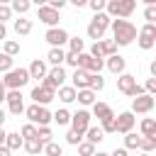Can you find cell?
<instances>
[{"label": "cell", "instance_id": "1", "mask_svg": "<svg viewBox=\"0 0 156 156\" xmlns=\"http://www.w3.org/2000/svg\"><path fill=\"white\" fill-rule=\"evenodd\" d=\"M110 27H112V41H115V46H129L136 39V27L129 20H112Z\"/></svg>", "mask_w": 156, "mask_h": 156}, {"label": "cell", "instance_id": "2", "mask_svg": "<svg viewBox=\"0 0 156 156\" xmlns=\"http://www.w3.org/2000/svg\"><path fill=\"white\" fill-rule=\"evenodd\" d=\"M136 10V0H105V15L110 20H127Z\"/></svg>", "mask_w": 156, "mask_h": 156}, {"label": "cell", "instance_id": "3", "mask_svg": "<svg viewBox=\"0 0 156 156\" xmlns=\"http://www.w3.org/2000/svg\"><path fill=\"white\" fill-rule=\"evenodd\" d=\"M117 90L124 93L127 98H139V95H144V85H139V83H136V76H132V73L117 76Z\"/></svg>", "mask_w": 156, "mask_h": 156}, {"label": "cell", "instance_id": "4", "mask_svg": "<svg viewBox=\"0 0 156 156\" xmlns=\"http://www.w3.org/2000/svg\"><path fill=\"white\" fill-rule=\"evenodd\" d=\"M29 80H32V78H29L27 68H12V71L5 73L2 85H5V90H20V88H24Z\"/></svg>", "mask_w": 156, "mask_h": 156}, {"label": "cell", "instance_id": "5", "mask_svg": "<svg viewBox=\"0 0 156 156\" xmlns=\"http://www.w3.org/2000/svg\"><path fill=\"white\" fill-rule=\"evenodd\" d=\"M110 22H112V20H110L105 12H98V15H93V20H90V24H88V37H90L93 41H100V39L105 37V32H107Z\"/></svg>", "mask_w": 156, "mask_h": 156}, {"label": "cell", "instance_id": "6", "mask_svg": "<svg viewBox=\"0 0 156 156\" xmlns=\"http://www.w3.org/2000/svg\"><path fill=\"white\" fill-rule=\"evenodd\" d=\"M24 115H27L29 124H34V127H49V124H51V112H49L46 107L29 105V107H24Z\"/></svg>", "mask_w": 156, "mask_h": 156}, {"label": "cell", "instance_id": "7", "mask_svg": "<svg viewBox=\"0 0 156 156\" xmlns=\"http://www.w3.org/2000/svg\"><path fill=\"white\" fill-rule=\"evenodd\" d=\"M136 44H139V49H144V51L154 49V44H156V24H144V27L136 32Z\"/></svg>", "mask_w": 156, "mask_h": 156}, {"label": "cell", "instance_id": "8", "mask_svg": "<svg viewBox=\"0 0 156 156\" xmlns=\"http://www.w3.org/2000/svg\"><path fill=\"white\" fill-rule=\"evenodd\" d=\"M88 54L95 56V58H107V56H115V54H117V46H115L112 39H100V41H95V44L90 46Z\"/></svg>", "mask_w": 156, "mask_h": 156}, {"label": "cell", "instance_id": "9", "mask_svg": "<svg viewBox=\"0 0 156 156\" xmlns=\"http://www.w3.org/2000/svg\"><path fill=\"white\" fill-rule=\"evenodd\" d=\"M66 83V71H63V66H56V68H49V73H46V78L44 80H39V85H44V88H51V90H56V88H61Z\"/></svg>", "mask_w": 156, "mask_h": 156}, {"label": "cell", "instance_id": "10", "mask_svg": "<svg viewBox=\"0 0 156 156\" xmlns=\"http://www.w3.org/2000/svg\"><path fill=\"white\" fill-rule=\"evenodd\" d=\"M44 39L49 41L51 49H63V44H68V32L63 27H51V29H46Z\"/></svg>", "mask_w": 156, "mask_h": 156}, {"label": "cell", "instance_id": "11", "mask_svg": "<svg viewBox=\"0 0 156 156\" xmlns=\"http://www.w3.org/2000/svg\"><path fill=\"white\" fill-rule=\"evenodd\" d=\"M134 124H136V117H134L129 110L115 115V132H119V134H129V132L134 129Z\"/></svg>", "mask_w": 156, "mask_h": 156}, {"label": "cell", "instance_id": "12", "mask_svg": "<svg viewBox=\"0 0 156 156\" xmlns=\"http://www.w3.org/2000/svg\"><path fill=\"white\" fill-rule=\"evenodd\" d=\"M29 98L34 100V105H39V107H46V105H49V102L56 98V90H51V88H44V85H34Z\"/></svg>", "mask_w": 156, "mask_h": 156}, {"label": "cell", "instance_id": "13", "mask_svg": "<svg viewBox=\"0 0 156 156\" xmlns=\"http://www.w3.org/2000/svg\"><path fill=\"white\" fill-rule=\"evenodd\" d=\"M154 105H156V100H154V95H139V98H134L132 100V115H146V112H151L154 110Z\"/></svg>", "mask_w": 156, "mask_h": 156}, {"label": "cell", "instance_id": "14", "mask_svg": "<svg viewBox=\"0 0 156 156\" xmlns=\"http://www.w3.org/2000/svg\"><path fill=\"white\" fill-rule=\"evenodd\" d=\"M90 119H93V115L88 110H78V112L71 115V129L78 132V134H85V129L90 127Z\"/></svg>", "mask_w": 156, "mask_h": 156}, {"label": "cell", "instance_id": "15", "mask_svg": "<svg viewBox=\"0 0 156 156\" xmlns=\"http://www.w3.org/2000/svg\"><path fill=\"white\" fill-rule=\"evenodd\" d=\"M37 17H39V22H44L49 29H51V27H58V20H61V17H58V12H56V10H51L46 2H41V5L37 7Z\"/></svg>", "mask_w": 156, "mask_h": 156}, {"label": "cell", "instance_id": "16", "mask_svg": "<svg viewBox=\"0 0 156 156\" xmlns=\"http://www.w3.org/2000/svg\"><path fill=\"white\" fill-rule=\"evenodd\" d=\"M5 102H7V110H10V115L20 117V115L24 112V102H22V93H20V90H7V95H5Z\"/></svg>", "mask_w": 156, "mask_h": 156}, {"label": "cell", "instance_id": "17", "mask_svg": "<svg viewBox=\"0 0 156 156\" xmlns=\"http://www.w3.org/2000/svg\"><path fill=\"white\" fill-rule=\"evenodd\" d=\"M27 73H29V78H34V80H44V78H46V73H49V66H46V61H44V58H34V61L29 63Z\"/></svg>", "mask_w": 156, "mask_h": 156}, {"label": "cell", "instance_id": "18", "mask_svg": "<svg viewBox=\"0 0 156 156\" xmlns=\"http://www.w3.org/2000/svg\"><path fill=\"white\" fill-rule=\"evenodd\" d=\"M105 68H107L110 73H115V76H122L124 68H127V61H124V56L115 54V56H107V58H105Z\"/></svg>", "mask_w": 156, "mask_h": 156}, {"label": "cell", "instance_id": "19", "mask_svg": "<svg viewBox=\"0 0 156 156\" xmlns=\"http://www.w3.org/2000/svg\"><path fill=\"white\" fill-rule=\"evenodd\" d=\"M88 83H90V73H85V71L76 68V71H73V76H71V88H76V90H85V88H88Z\"/></svg>", "mask_w": 156, "mask_h": 156}, {"label": "cell", "instance_id": "20", "mask_svg": "<svg viewBox=\"0 0 156 156\" xmlns=\"http://www.w3.org/2000/svg\"><path fill=\"white\" fill-rule=\"evenodd\" d=\"M90 115H93V117H98V119L102 122V119L112 117L115 112H112V107H110L107 102H100V100H95V102H93V112H90Z\"/></svg>", "mask_w": 156, "mask_h": 156}, {"label": "cell", "instance_id": "21", "mask_svg": "<svg viewBox=\"0 0 156 156\" xmlns=\"http://www.w3.org/2000/svg\"><path fill=\"white\" fill-rule=\"evenodd\" d=\"M63 58H66V51H63V49H49V54H46V66H51V68L63 66Z\"/></svg>", "mask_w": 156, "mask_h": 156}, {"label": "cell", "instance_id": "22", "mask_svg": "<svg viewBox=\"0 0 156 156\" xmlns=\"http://www.w3.org/2000/svg\"><path fill=\"white\" fill-rule=\"evenodd\" d=\"M102 139H105V134H102L100 127H88V129H85V141H88V144L95 146V144H100Z\"/></svg>", "mask_w": 156, "mask_h": 156}, {"label": "cell", "instance_id": "23", "mask_svg": "<svg viewBox=\"0 0 156 156\" xmlns=\"http://www.w3.org/2000/svg\"><path fill=\"white\" fill-rule=\"evenodd\" d=\"M22 136H20V132H7V136H5V146L10 149V151H17V149H22Z\"/></svg>", "mask_w": 156, "mask_h": 156}, {"label": "cell", "instance_id": "24", "mask_svg": "<svg viewBox=\"0 0 156 156\" xmlns=\"http://www.w3.org/2000/svg\"><path fill=\"white\" fill-rule=\"evenodd\" d=\"M58 100H61L63 105L76 102V88H71V85H61V88H58Z\"/></svg>", "mask_w": 156, "mask_h": 156}, {"label": "cell", "instance_id": "25", "mask_svg": "<svg viewBox=\"0 0 156 156\" xmlns=\"http://www.w3.org/2000/svg\"><path fill=\"white\" fill-rule=\"evenodd\" d=\"M76 100H78L80 105H85V107H88V105L93 107V102H95V93H93L90 88H85V90H76Z\"/></svg>", "mask_w": 156, "mask_h": 156}, {"label": "cell", "instance_id": "26", "mask_svg": "<svg viewBox=\"0 0 156 156\" xmlns=\"http://www.w3.org/2000/svg\"><path fill=\"white\" fill-rule=\"evenodd\" d=\"M51 122H56L58 127H66V124H71V112H68L66 107H61V110H56V112L51 115Z\"/></svg>", "mask_w": 156, "mask_h": 156}, {"label": "cell", "instance_id": "27", "mask_svg": "<svg viewBox=\"0 0 156 156\" xmlns=\"http://www.w3.org/2000/svg\"><path fill=\"white\" fill-rule=\"evenodd\" d=\"M139 127H141V136H156V119L154 117H144Z\"/></svg>", "mask_w": 156, "mask_h": 156}, {"label": "cell", "instance_id": "28", "mask_svg": "<svg viewBox=\"0 0 156 156\" xmlns=\"http://www.w3.org/2000/svg\"><path fill=\"white\" fill-rule=\"evenodd\" d=\"M15 32H17L20 37H27V34L32 32V20H24V17L15 20Z\"/></svg>", "mask_w": 156, "mask_h": 156}, {"label": "cell", "instance_id": "29", "mask_svg": "<svg viewBox=\"0 0 156 156\" xmlns=\"http://www.w3.org/2000/svg\"><path fill=\"white\" fill-rule=\"evenodd\" d=\"M2 54L10 56V58H15V56L20 54V41H15V39H5V44H2Z\"/></svg>", "mask_w": 156, "mask_h": 156}, {"label": "cell", "instance_id": "30", "mask_svg": "<svg viewBox=\"0 0 156 156\" xmlns=\"http://www.w3.org/2000/svg\"><path fill=\"white\" fill-rule=\"evenodd\" d=\"M22 146H24V149H27V154H32V156H37V154H41V151H44V144H41L37 136H34V139H29V141H24Z\"/></svg>", "mask_w": 156, "mask_h": 156}, {"label": "cell", "instance_id": "31", "mask_svg": "<svg viewBox=\"0 0 156 156\" xmlns=\"http://www.w3.org/2000/svg\"><path fill=\"white\" fill-rule=\"evenodd\" d=\"M83 49H85V41L80 37H68V51L71 54H83Z\"/></svg>", "mask_w": 156, "mask_h": 156}, {"label": "cell", "instance_id": "32", "mask_svg": "<svg viewBox=\"0 0 156 156\" xmlns=\"http://www.w3.org/2000/svg\"><path fill=\"white\" fill-rule=\"evenodd\" d=\"M139 144H141V136H139L136 132L124 134V149H127V151H129V149H139Z\"/></svg>", "mask_w": 156, "mask_h": 156}, {"label": "cell", "instance_id": "33", "mask_svg": "<svg viewBox=\"0 0 156 156\" xmlns=\"http://www.w3.org/2000/svg\"><path fill=\"white\" fill-rule=\"evenodd\" d=\"M88 88H90V90H93V93L98 95V93H100V90L105 88V78H102L100 73H95V76H90V83H88Z\"/></svg>", "mask_w": 156, "mask_h": 156}, {"label": "cell", "instance_id": "34", "mask_svg": "<svg viewBox=\"0 0 156 156\" xmlns=\"http://www.w3.org/2000/svg\"><path fill=\"white\" fill-rule=\"evenodd\" d=\"M29 7H32V2H27V0H12V5H10V10H12V12H17V15L29 12Z\"/></svg>", "mask_w": 156, "mask_h": 156}, {"label": "cell", "instance_id": "35", "mask_svg": "<svg viewBox=\"0 0 156 156\" xmlns=\"http://www.w3.org/2000/svg\"><path fill=\"white\" fill-rule=\"evenodd\" d=\"M37 139H39L41 144H49V141H54L51 127H37Z\"/></svg>", "mask_w": 156, "mask_h": 156}, {"label": "cell", "instance_id": "36", "mask_svg": "<svg viewBox=\"0 0 156 156\" xmlns=\"http://www.w3.org/2000/svg\"><path fill=\"white\" fill-rule=\"evenodd\" d=\"M141 154H151L156 149V136H141V144H139Z\"/></svg>", "mask_w": 156, "mask_h": 156}, {"label": "cell", "instance_id": "37", "mask_svg": "<svg viewBox=\"0 0 156 156\" xmlns=\"http://www.w3.org/2000/svg\"><path fill=\"white\" fill-rule=\"evenodd\" d=\"M20 136H22V141H29V139H34V136H37V127L27 122V124L20 129Z\"/></svg>", "mask_w": 156, "mask_h": 156}, {"label": "cell", "instance_id": "38", "mask_svg": "<svg viewBox=\"0 0 156 156\" xmlns=\"http://www.w3.org/2000/svg\"><path fill=\"white\" fill-rule=\"evenodd\" d=\"M44 154L46 156H63V149H61V144L49 141V144H44Z\"/></svg>", "mask_w": 156, "mask_h": 156}, {"label": "cell", "instance_id": "39", "mask_svg": "<svg viewBox=\"0 0 156 156\" xmlns=\"http://www.w3.org/2000/svg\"><path fill=\"white\" fill-rule=\"evenodd\" d=\"M12 68H15V58L0 54V73H7V71H12Z\"/></svg>", "mask_w": 156, "mask_h": 156}, {"label": "cell", "instance_id": "40", "mask_svg": "<svg viewBox=\"0 0 156 156\" xmlns=\"http://www.w3.org/2000/svg\"><path fill=\"white\" fill-rule=\"evenodd\" d=\"M100 129H102V134H115V115L107 117V119H102L100 122Z\"/></svg>", "mask_w": 156, "mask_h": 156}, {"label": "cell", "instance_id": "41", "mask_svg": "<svg viewBox=\"0 0 156 156\" xmlns=\"http://www.w3.org/2000/svg\"><path fill=\"white\" fill-rule=\"evenodd\" d=\"M144 20H146V24H156V5H146Z\"/></svg>", "mask_w": 156, "mask_h": 156}, {"label": "cell", "instance_id": "42", "mask_svg": "<svg viewBox=\"0 0 156 156\" xmlns=\"http://www.w3.org/2000/svg\"><path fill=\"white\" fill-rule=\"evenodd\" d=\"M95 154V146L88 144V141H80L78 144V156H93Z\"/></svg>", "mask_w": 156, "mask_h": 156}, {"label": "cell", "instance_id": "43", "mask_svg": "<svg viewBox=\"0 0 156 156\" xmlns=\"http://www.w3.org/2000/svg\"><path fill=\"white\" fill-rule=\"evenodd\" d=\"M66 141H68L71 146H78V144L83 141V134H78V132H73V129H68V134H66Z\"/></svg>", "mask_w": 156, "mask_h": 156}, {"label": "cell", "instance_id": "44", "mask_svg": "<svg viewBox=\"0 0 156 156\" xmlns=\"http://www.w3.org/2000/svg\"><path fill=\"white\" fill-rule=\"evenodd\" d=\"M85 5H88L95 15H98V12H105V0H88Z\"/></svg>", "mask_w": 156, "mask_h": 156}, {"label": "cell", "instance_id": "45", "mask_svg": "<svg viewBox=\"0 0 156 156\" xmlns=\"http://www.w3.org/2000/svg\"><path fill=\"white\" fill-rule=\"evenodd\" d=\"M7 20H12V10L10 5H0V24H5Z\"/></svg>", "mask_w": 156, "mask_h": 156}, {"label": "cell", "instance_id": "46", "mask_svg": "<svg viewBox=\"0 0 156 156\" xmlns=\"http://www.w3.org/2000/svg\"><path fill=\"white\" fill-rule=\"evenodd\" d=\"M46 5H49L51 10H56V12H58V10H63V7H66V0H49Z\"/></svg>", "mask_w": 156, "mask_h": 156}, {"label": "cell", "instance_id": "47", "mask_svg": "<svg viewBox=\"0 0 156 156\" xmlns=\"http://www.w3.org/2000/svg\"><path fill=\"white\" fill-rule=\"evenodd\" d=\"M110 156H129V154H127V149H124V146H119V149H115Z\"/></svg>", "mask_w": 156, "mask_h": 156}, {"label": "cell", "instance_id": "48", "mask_svg": "<svg viewBox=\"0 0 156 156\" xmlns=\"http://www.w3.org/2000/svg\"><path fill=\"white\" fill-rule=\"evenodd\" d=\"M5 95H7V90H5V85H2V80H0V105L5 102Z\"/></svg>", "mask_w": 156, "mask_h": 156}, {"label": "cell", "instance_id": "49", "mask_svg": "<svg viewBox=\"0 0 156 156\" xmlns=\"http://www.w3.org/2000/svg\"><path fill=\"white\" fill-rule=\"evenodd\" d=\"M0 156H12V151L7 146H0Z\"/></svg>", "mask_w": 156, "mask_h": 156}, {"label": "cell", "instance_id": "50", "mask_svg": "<svg viewBox=\"0 0 156 156\" xmlns=\"http://www.w3.org/2000/svg\"><path fill=\"white\" fill-rule=\"evenodd\" d=\"M5 136H7V132L0 127V146H5Z\"/></svg>", "mask_w": 156, "mask_h": 156}, {"label": "cell", "instance_id": "51", "mask_svg": "<svg viewBox=\"0 0 156 156\" xmlns=\"http://www.w3.org/2000/svg\"><path fill=\"white\" fill-rule=\"evenodd\" d=\"M5 37H7V27H5V24H0V39H5Z\"/></svg>", "mask_w": 156, "mask_h": 156}, {"label": "cell", "instance_id": "52", "mask_svg": "<svg viewBox=\"0 0 156 156\" xmlns=\"http://www.w3.org/2000/svg\"><path fill=\"white\" fill-rule=\"evenodd\" d=\"M5 119H7V117H5V110H2V107H0V127H2V124H5Z\"/></svg>", "mask_w": 156, "mask_h": 156}, {"label": "cell", "instance_id": "53", "mask_svg": "<svg viewBox=\"0 0 156 156\" xmlns=\"http://www.w3.org/2000/svg\"><path fill=\"white\" fill-rule=\"evenodd\" d=\"M93 156H110V154H105V151H95Z\"/></svg>", "mask_w": 156, "mask_h": 156}, {"label": "cell", "instance_id": "54", "mask_svg": "<svg viewBox=\"0 0 156 156\" xmlns=\"http://www.w3.org/2000/svg\"><path fill=\"white\" fill-rule=\"evenodd\" d=\"M139 156H151V154H139Z\"/></svg>", "mask_w": 156, "mask_h": 156}]
</instances>
